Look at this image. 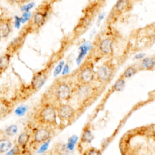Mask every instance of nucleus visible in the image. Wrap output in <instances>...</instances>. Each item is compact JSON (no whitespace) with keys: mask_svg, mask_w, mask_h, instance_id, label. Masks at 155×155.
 <instances>
[{"mask_svg":"<svg viewBox=\"0 0 155 155\" xmlns=\"http://www.w3.org/2000/svg\"><path fill=\"white\" fill-rule=\"evenodd\" d=\"M138 71H139L136 65H130L124 70L122 73L120 75V77L125 80L127 79L131 78L134 74H136Z\"/></svg>","mask_w":155,"mask_h":155,"instance_id":"obj_19","label":"nucleus"},{"mask_svg":"<svg viewBox=\"0 0 155 155\" xmlns=\"http://www.w3.org/2000/svg\"><path fill=\"white\" fill-rule=\"evenodd\" d=\"M73 85L71 83L65 81H57L44 94L41 102H48L55 105L59 103L67 102L71 99Z\"/></svg>","mask_w":155,"mask_h":155,"instance_id":"obj_2","label":"nucleus"},{"mask_svg":"<svg viewBox=\"0 0 155 155\" xmlns=\"http://www.w3.org/2000/svg\"><path fill=\"white\" fill-rule=\"evenodd\" d=\"M138 71H153L155 67L154 56H147L141 59L136 65Z\"/></svg>","mask_w":155,"mask_h":155,"instance_id":"obj_14","label":"nucleus"},{"mask_svg":"<svg viewBox=\"0 0 155 155\" xmlns=\"http://www.w3.org/2000/svg\"><path fill=\"white\" fill-rule=\"evenodd\" d=\"M27 110V107L22 105V106H19V107H18L16 109V110H15V114H16L17 116H23V115L25 113Z\"/></svg>","mask_w":155,"mask_h":155,"instance_id":"obj_27","label":"nucleus"},{"mask_svg":"<svg viewBox=\"0 0 155 155\" xmlns=\"http://www.w3.org/2000/svg\"><path fill=\"white\" fill-rule=\"evenodd\" d=\"M10 2H13V3H18L20 4V0H8Z\"/></svg>","mask_w":155,"mask_h":155,"instance_id":"obj_34","label":"nucleus"},{"mask_svg":"<svg viewBox=\"0 0 155 155\" xmlns=\"http://www.w3.org/2000/svg\"><path fill=\"white\" fill-rule=\"evenodd\" d=\"M26 35L27 34L24 32L13 39L7 47V53L12 56L20 49L24 42Z\"/></svg>","mask_w":155,"mask_h":155,"instance_id":"obj_13","label":"nucleus"},{"mask_svg":"<svg viewBox=\"0 0 155 155\" xmlns=\"http://www.w3.org/2000/svg\"><path fill=\"white\" fill-rule=\"evenodd\" d=\"M31 134L27 131L22 132L18 137V145L21 149H25L30 142Z\"/></svg>","mask_w":155,"mask_h":155,"instance_id":"obj_18","label":"nucleus"},{"mask_svg":"<svg viewBox=\"0 0 155 155\" xmlns=\"http://www.w3.org/2000/svg\"><path fill=\"white\" fill-rule=\"evenodd\" d=\"M12 146V143L7 137L0 138V154L8 151Z\"/></svg>","mask_w":155,"mask_h":155,"instance_id":"obj_20","label":"nucleus"},{"mask_svg":"<svg viewBox=\"0 0 155 155\" xmlns=\"http://www.w3.org/2000/svg\"><path fill=\"white\" fill-rule=\"evenodd\" d=\"M13 109V105L8 100L0 98V119L8 115Z\"/></svg>","mask_w":155,"mask_h":155,"instance_id":"obj_16","label":"nucleus"},{"mask_svg":"<svg viewBox=\"0 0 155 155\" xmlns=\"http://www.w3.org/2000/svg\"><path fill=\"white\" fill-rule=\"evenodd\" d=\"M54 155H69L66 145L57 143L53 148Z\"/></svg>","mask_w":155,"mask_h":155,"instance_id":"obj_22","label":"nucleus"},{"mask_svg":"<svg viewBox=\"0 0 155 155\" xmlns=\"http://www.w3.org/2000/svg\"><path fill=\"white\" fill-rule=\"evenodd\" d=\"M20 24H21V19H20V17L16 16L15 17V26L16 28H19L20 26Z\"/></svg>","mask_w":155,"mask_h":155,"instance_id":"obj_32","label":"nucleus"},{"mask_svg":"<svg viewBox=\"0 0 155 155\" xmlns=\"http://www.w3.org/2000/svg\"><path fill=\"white\" fill-rule=\"evenodd\" d=\"M95 41L94 45L91 50L93 55L97 54L96 57L107 58L113 54L115 44V39L113 35L110 34L103 35Z\"/></svg>","mask_w":155,"mask_h":155,"instance_id":"obj_5","label":"nucleus"},{"mask_svg":"<svg viewBox=\"0 0 155 155\" xmlns=\"http://www.w3.org/2000/svg\"><path fill=\"white\" fill-rule=\"evenodd\" d=\"M34 120L38 125L55 127L58 125L56 105L48 102H41V107L35 114Z\"/></svg>","mask_w":155,"mask_h":155,"instance_id":"obj_4","label":"nucleus"},{"mask_svg":"<svg viewBox=\"0 0 155 155\" xmlns=\"http://www.w3.org/2000/svg\"><path fill=\"white\" fill-rule=\"evenodd\" d=\"M21 148L18 146V145H15L9 151H8L5 155H16L21 151Z\"/></svg>","mask_w":155,"mask_h":155,"instance_id":"obj_28","label":"nucleus"},{"mask_svg":"<svg viewBox=\"0 0 155 155\" xmlns=\"http://www.w3.org/2000/svg\"><path fill=\"white\" fill-rule=\"evenodd\" d=\"M58 0H48V2H49L50 4H53V3H54V2H56V1H58Z\"/></svg>","mask_w":155,"mask_h":155,"instance_id":"obj_36","label":"nucleus"},{"mask_svg":"<svg viewBox=\"0 0 155 155\" xmlns=\"http://www.w3.org/2000/svg\"><path fill=\"white\" fill-rule=\"evenodd\" d=\"M122 155H155L154 125H144L125 133L120 139Z\"/></svg>","mask_w":155,"mask_h":155,"instance_id":"obj_1","label":"nucleus"},{"mask_svg":"<svg viewBox=\"0 0 155 155\" xmlns=\"http://www.w3.org/2000/svg\"><path fill=\"white\" fill-rule=\"evenodd\" d=\"M50 4L46 2L42 3L39 7L34 12L31 20V27H34L35 28H41L46 22L48 16Z\"/></svg>","mask_w":155,"mask_h":155,"instance_id":"obj_11","label":"nucleus"},{"mask_svg":"<svg viewBox=\"0 0 155 155\" xmlns=\"http://www.w3.org/2000/svg\"><path fill=\"white\" fill-rule=\"evenodd\" d=\"M30 0H20V4H24L29 2Z\"/></svg>","mask_w":155,"mask_h":155,"instance_id":"obj_35","label":"nucleus"},{"mask_svg":"<svg viewBox=\"0 0 155 155\" xmlns=\"http://www.w3.org/2000/svg\"><path fill=\"white\" fill-rule=\"evenodd\" d=\"M39 155H54L53 148L51 150H47V151H44V153H41V154H39Z\"/></svg>","mask_w":155,"mask_h":155,"instance_id":"obj_33","label":"nucleus"},{"mask_svg":"<svg viewBox=\"0 0 155 155\" xmlns=\"http://www.w3.org/2000/svg\"><path fill=\"white\" fill-rule=\"evenodd\" d=\"M77 83L79 84H91L95 79V70L93 62L90 60L85 61L79 68L77 76Z\"/></svg>","mask_w":155,"mask_h":155,"instance_id":"obj_9","label":"nucleus"},{"mask_svg":"<svg viewBox=\"0 0 155 155\" xmlns=\"http://www.w3.org/2000/svg\"><path fill=\"white\" fill-rule=\"evenodd\" d=\"M101 91L100 87L91 84H75L73 85V95L79 108L83 109L89 106L97 97Z\"/></svg>","mask_w":155,"mask_h":155,"instance_id":"obj_3","label":"nucleus"},{"mask_svg":"<svg viewBox=\"0 0 155 155\" xmlns=\"http://www.w3.org/2000/svg\"><path fill=\"white\" fill-rule=\"evenodd\" d=\"M53 131L52 127L39 125L33 130L31 134L32 139L30 142V147L33 149H36L39 145L50 140L53 134Z\"/></svg>","mask_w":155,"mask_h":155,"instance_id":"obj_7","label":"nucleus"},{"mask_svg":"<svg viewBox=\"0 0 155 155\" xmlns=\"http://www.w3.org/2000/svg\"><path fill=\"white\" fill-rule=\"evenodd\" d=\"M47 78V73L45 70L36 73L31 81V88L34 91H38L44 84Z\"/></svg>","mask_w":155,"mask_h":155,"instance_id":"obj_12","label":"nucleus"},{"mask_svg":"<svg viewBox=\"0 0 155 155\" xmlns=\"http://www.w3.org/2000/svg\"><path fill=\"white\" fill-rule=\"evenodd\" d=\"M12 31V21L9 19L0 21V39L7 38Z\"/></svg>","mask_w":155,"mask_h":155,"instance_id":"obj_17","label":"nucleus"},{"mask_svg":"<svg viewBox=\"0 0 155 155\" xmlns=\"http://www.w3.org/2000/svg\"><path fill=\"white\" fill-rule=\"evenodd\" d=\"M18 131V127L16 125H11L4 130V134L6 137L13 136Z\"/></svg>","mask_w":155,"mask_h":155,"instance_id":"obj_25","label":"nucleus"},{"mask_svg":"<svg viewBox=\"0 0 155 155\" xmlns=\"http://www.w3.org/2000/svg\"><path fill=\"white\" fill-rule=\"evenodd\" d=\"M116 65L111 59L104 62L95 71V80L101 85L109 83L116 73Z\"/></svg>","mask_w":155,"mask_h":155,"instance_id":"obj_6","label":"nucleus"},{"mask_svg":"<svg viewBox=\"0 0 155 155\" xmlns=\"http://www.w3.org/2000/svg\"><path fill=\"white\" fill-rule=\"evenodd\" d=\"M48 145H49V140L42 143L41 147H40L39 151H38V153H44V151H47V148H48Z\"/></svg>","mask_w":155,"mask_h":155,"instance_id":"obj_30","label":"nucleus"},{"mask_svg":"<svg viewBox=\"0 0 155 155\" xmlns=\"http://www.w3.org/2000/svg\"><path fill=\"white\" fill-rule=\"evenodd\" d=\"M81 155H102V151L100 149L94 147H90L85 150H83Z\"/></svg>","mask_w":155,"mask_h":155,"instance_id":"obj_23","label":"nucleus"},{"mask_svg":"<svg viewBox=\"0 0 155 155\" xmlns=\"http://www.w3.org/2000/svg\"><path fill=\"white\" fill-rule=\"evenodd\" d=\"M33 5V4L32 3H30V4H27V5H26L23 6V7H22V8H21V10H22L23 12H29L30 9L32 8Z\"/></svg>","mask_w":155,"mask_h":155,"instance_id":"obj_31","label":"nucleus"},{"mask_svg":"<svg viewBox=\"0 0 155 155\" xmlns=\"http://www.w3.org/2000/svg\"><path fill=\"white\" fill-rule=\"evenodd\" d=\"M125 80L121 77H119L117 80L115 82L112 87V90L114 91H119L123 90L125 87Z\"/></svg>","mask_w":155,"mask_h":155,"instance_id":"obj_24","label":"nucleus"},{"mask_svg":"<svg viewBox=\"0 0 155 155\" xmlns=\"http://www.w3.org/2000/svg\"><path fill=\"white\" fill-rule=\"evenodd\" d=\"M94 138L91 127L89 124H86L83 128L80 137L79 142L78 143V148L81 147L82 145L90 143Z\"/></svg>","mask_w":155,"mask_h":155,"instance_id":"obj_15","label":"nucleus"},{"mask_svg":"<svg viewBox=\"0 0 155 155\" xmlns=\"http://www.w3.org/2000/svg\"><path fill=\"white\" fill-rule=\"evenodd\" d=\"M56 112L58 119L62 126L70 124L74 120L76 114V110L71 105L65 102L56 105Z\"/></svg>","mask_w":155,"mask_h":155,"instance_id":"obj_10","label":"nucleus"},{"mask_svg":"<svg viewBox=\"0 0 155 155\" xmlns=\"http://www.w3.org/2000/svg\"><path fill=\"white\" fill-rule=\"evenodd\" d=\"M11 56L10 54L7 53L0 56V72L5 71L8 68L10 62Z\"/></svg>","mask_w":155,"mask_h":155,"instance_id":"obj_21","label":"nucleus"},{"mask_svg":"<svg viewBox=\"0 0 155 155\" xmlns=\"http://www.w3.org/2000/svg\"><path fill=\"white\" fill-rule=\"evenodd\" d=\"M133 7V0H117L111 8L108 18L107 23L112 25L122 15L130 12Z\"/></svg>","mask_w":155,"mask_h":155,"instance_id":"obj_8","label":"nucleus"},{"mask_svg":"<svg viewBox=\"0 0 155 155\" xmlns=\"http://www.w3.org/2000/svg\"><path fill=\"white\" fill-rule=\"evenodd\" d=\"M78 139V137L76 135H73V136H71V137H70L68 139V141H67V143L65 145H66V147L67 148L68 150L69 151H71L73 150L76 142H77V140Z\"/></svg>","mask_w":155,"mask_h":155,"instance_id":"obj_26","label":"nucleus"},{"mask_svg":"<svg viewBox=\"0 0 155 155\" xmlns=\"http://www.w3.org/2000/svg\"><path fill=\"white\" fill-rule=\"evenodd\" d=\"M16 155H32V152L31 150L27 148L25 149H21L20 152Z\"/></svg>","mask_w":155,"mask_h":155,"instance_id":"obj_29","label":"nucleus"}]
</instances>
